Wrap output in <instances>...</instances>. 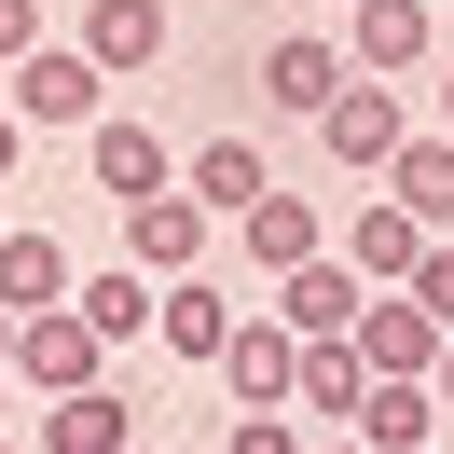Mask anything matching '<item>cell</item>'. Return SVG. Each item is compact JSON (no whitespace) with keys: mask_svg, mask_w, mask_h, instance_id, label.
I'll list each match as a JSON object with an SVG mask.
<instances>
[{"mask_svg":"<svg viewBox=\"0 0 454 454\" xmlns=\"http://www.w3.org/2000/svg\"><path fill=\"white\" fill-rule=\"evenodd\" d=\"M413 454H441V441H413Z\"/></svg>","mask_w":454,"mask_h":454,"instance_id":"obj_31","label":"cell"},{"mask_svg":"<svg viewBox=\"0 0 454 454\" xmlns=\"http://www.w3.org/2000/svg\"><path fill=\"white\" fill-rule=\"evenodd\" d=\"M441 124H454V69H441Z\"/></svg>","mask_w":454,"mask_h":454,"instance_id":"obj_28","label":"cell"},{"mask_svg":"<svg viewBox=\"0 0 454 454\" xmlns=\"http://www.w3.org/2000/svg\"><path fill=\"white\" fill-rule=\"evenodd\" d=\"M0 372H14L28 399H69V386H97V372H111V344L83 331V303H28V317H14V358H0Z\"/></svg>","mask_w":454,"mask_h":454,"instance_id":"obj_3","label":"cell"},{"mask_svg":"<svg viewBox=\"0 0 454 454\" xmlns=\"http://www.w3.org/2000/svg\"><path fill=\"white\" fill-rule=\"evenodd\" d=\"M0 97H14V124H97V111H111V69H97L83 42H56V28H42L28 56L0 69Z\"/></svg>","mask_w":454,"mask_h":454,"instance_id":"obj_1","label":"cell"},{"mask_svg":"<svg viewBox=\"0 0 454 454\" xmlns=\"http://www.w3.org/2000/svg\"><path fill=\"white\" fill-rule=\"evenodd\" d=\"M207 234H221V221H207L179 179H166V193H124V262H138V276H193Z\"/></svg>","mask_w":454,"mask_h":454,"instance_id":"obj_6","label":"cell"},{"mask_svg":"<svg viewBox=\"0 0 454 454\" xmlns=\"http://www.w3.org/2000/svg\"><path fill=\"white\" fill-rule=\"evenodd\" d=\"M83 179H97V193L124 207V193H166V179H179V152L152 138V124H124V111H97V124H83Z\"/></svg>","mask_w":454,"mask_h":454,"instance_id":"obj_11","label":"cell"},{"mask_svg":"<svg viewBox=\"0 0 454 454\" xmlns=\"http://www.w3.org/2000/svg\"><path fill=\"white\" fill-rule=\"evenodd\" d=\"M399 289H413V303H427V317L454 331V234H427V248H413V276H399Z\"/></svg>","mask_w":454,"mask_h":454,"instance_id":"obj_22","label":"cell"},{"mask_svg":"<svg viewBox=\"0 0 454 454\" xmlns=\"http://www.w3.org/2000/svg\"><path fill=\"white\" fill-rule=\"evenodd\" d=\"M427 56H441V0H344V69L413 83Z\"/></svg>","mask_w":454,"mask_h":454,"instance_id":"obj_4","label":"cell"},{"mask_svg":"<svg viewBox=\"0 0 454 454\" xmlns=\"http://www.w3.org/2000/svg\"><path fill=\"white\" fill-rule=\"evenodd\" d=\"M221 454H303V427H289V399H234Z\"/></svg>","mask_w":454,"mask_h":454,"instance_id":"obj_21","label":"cell"},{"mask_svg":"<svg viewBox=\"0 0 454 454\" xmlns=\"http://www.w3.org/2000/svg\"><path fill=\"white\" fill-rule=\"evenodd\" d=\"M234 248H248V276H289L303 248H331V207H317V193H276V179H262V193L234 207Z\"/></svg>","mask_w":454,"mask_h":454,"instance_id":"obj_8","label":"cell"},{"mask_svg":"<svg viewBox=\"0 0 454 454\" xmlns=\"http://www.w3.org/2000/svg\"><path fill=\"white\" fill-rule=\"evenodd\" d=\"M0 358H14V303H0Z\"/></svg>","mask_w":454,"mask_h":454,"instance_id":"obj_27","label":"cell"},{"mask_svg":"<svg viewBox=\"0 0 454 454\" xmlns=\"http://www.w3.org/2000/svg\"><path fill=\"white\" fill-rule=\"evenodd\" d=\"M124 441H138V413L111 399V372L69 386V399H42V454H124Z\"/></svg>","mask_w":454,"mask_h":454,"instance_id":"obj_15","label":"cell"},{"mask_svg":"<svg viewBox=\"0 0 454 454\" xmlns=\"http://www.w3.org/2000/svg\"><path fill=\"white\" fill-rule=\"evenodd\" d=\"M28 42H42V0H0V69L28 56Z\"/></svg>","mask_w":454,"mask_h":454,"instance_id":"obj_23","label":"cell"},{"mask_svg":"<svg viewBox=\"0 0 454 454\" xmlns=\"http://www.w3.org/2000/svg\"><path fill=\"white\" fill-rule=\"evenodd\" d=\"M386 193L413 207L427 234H454V124H413V138L386 152Z\"/></svg>","mask_w":454,"mask_h":454,"instance_id":"obj_14","label":"cell"},{"mask_svg":"<svg viewBox=\"0 0 454 454\" xmlns=\"http://www.w3.org/2000/svg\"><path fill=\"white\" fill-rule=\"evenodd\" d=\"M0 386H14V372H0Z\"/></svg>","mask_w":454,"mask_h":454,"instance_id":"obj_32","label":"cell"},{"mask_svg":"<svg viewBox=\"0 0 454 454\" xmlns=\"http://www.w3.org/2000/svg\"><path fill=\"white\" fill-rule=\"evenodd\" d=\"M413 138V97L386 83V69H344L331 83V111H317V152L331 166H358V179H386V152Z\"/></svg>","mask_w":454,"mask_h":454,"instance_id":"obj_2","label":"cell"},{"mask_svg":"<svg viewBox=\"0 0 454 454\" xmlns=\"http://www.w3.org/2000/svg\"><path fill=\"white\" fill-rule=\"evenodd\" d=\"M0 454H14V427H0Z\"/></svg>","mask_w":454,"mask_h":454,"instance_id":"obj_29","label":"cell"},{"mask_svg":"<svg viewBox=\"0 0 454 454\" xmlns=\"http://www.w3.org/2000/svg\"><path fill=\"white\" fill-rule=\"evenodd\" d=\"M303 454H372V441H344V427H331V441H303Z\"/></svg>","mask_w":454,"mask_h":454,"instance_id":"obj_26","label":"cell"},{"mask_svg":"<svg viewBox=\"0 0 454 454\" xmlns=\"http://www.w3.org/2000/svg\"><path fill=\"white\" fill-rule=\"evenodd\" d=\"M344 344H358V372H427L441 358V317H427L413 289H372V303L344 317Z\"/></svg>","mask_w":454,"mask_h":454,"instance_id":"obj_10","label":"cell"},{"mask_svg":"<svg viewBox=\"0 0 454 454\" xmlns=\"http://www.w3.org/2000/svg\"><path fill=\"white\" fill-rule=\"evenodd\" d=\"M317 14H344V0H317Z\"/></svg>","mask_w":454,"mask_h":454,"instance_id":"obj_30","label":"cell"},{"mask_svg":"<svg viewBox=\"0 0 454 454\" xmlns=\"http://www.w3.org/2000/svg\"><path fill=\"white\" fill-rule=\"evenodd\" d=\"M413 248H427V221H413V207H399V193H372L358 221H344V262H358L372 289H399V276H413Z\"/></svg>","mask_w":454,"mask_h":454,"instance_id":"obj_17","label":"cell"},{"mask_svg":"<svg viewBox=\"0 0 454 454\" xmlns=\"http://www.w3.org/2000/svg\"><path fill=\"white\" fill-rule=\"evenodd\" d=\"M262 179H276V166H262V138H193V152H179V193H193L207 221H234Z\"/></svg>","mask_w":454,"mask_h":454,"instance_id":"obj_16","label":"cell"},{"mask_svg":"<svg viewBox=\"0 0 454 454\" xmlns=\"http://www.w3.org/2000/svg\"><path fill=\"white\" fill-rule=\"evenodd\" d=\"M221 331H234V303H221V276H207V262H193V276H166V289H152V344H166V358H221Z\"/></svg>","mask_w":454,"mask_h":454,"instance_id":"obj_13","label":"cell"},{"mask_svg":"<svg viewBox=\"0 0 454 454\" xmlns=\"http://www.w3.org/2000/svg\"><path fill=\"white\" fill-rule=\"evenodd\" d=\"M152 289H166V276L97 262V276H69V303H83V331H97V344H138V331H152Z\"/></svg>","mask_w":454,"mask_h":454,"instance_id":"obj_18","label":"cell"},{"mask_svg":"<svg viewBox=\"0 0 454 454\" xmlns=\"http://www.w3.org/2000/svg\"><path fill=\"white\" fill-rule=\"evenodd\" d=\"M69 276H83V262L56 248V234H28V221H0V303L28 317V303H69Z\"/></svg>","mask_w":454,"mask_h":454,"instance_id":"obj_19","label":"cell"},{"mask_svg":"<svg viewBox=\"0 0 454 454\" xmlns=\"http://www.w3.org/2000/svg\"><path fill=\"white\" fill-rule=\"evenodd\" d=\"M427 386H441V413H454V331H441V358H427Z\"/></svg>","mask_w":454,"mask_h":454,"instance_id":"obj_25","label":"cell"},{"mask_svg":"<svg viewBox=\"0 0 454 454\" xmlns=\"http://www.w3.org/2000/svg\"><path fill=\"white\" fill-rule=\"evenodd\" d=\"M358 386H372V372H358V344H344V331H317V344H303V372H289V413H331V427H344V413H358Z\"/></svg>","mask_w":454,"mask_h":454,"instance_id":"obj_20","label":"cell"},{"mask_svg":"<svg viewBox=\"0 0 454 454\" xmlns=\"http://www.w3.org/2000/svg\"><path fill=\"white\" fill-rule=\"evenodd\" d=\"M207 372H221L234 399H289V372H303V331H289L276 303H234V331H221V358H207Z\"/></svg>","mask_w":454,"mask_h":454,"instance_id":"obj_7","label":"cell"},{"mask_svg":"<svg viewBox=\"0 0 454 454\" xmlns=\"http://www.w3.org/2000/svg\"><path fill=\"white\" fill-rule=\"evenodd\" d=\"M69 42H83L111 83H138V69H166V0H83V14H69Z\"/></svg>","mask_w":454,"mask_h":454,"instance_id":"obj_9","label":"cell"},{"mask_svg":"<svg viewBox=\"0 0 454 454\" xmlns=\"http://www.w3.org/2000/svg\"><path fill=\"white\" fill-rule=\"evenodd\" d=\"M262 111H289V124H317L331 111V83H344V28H289V42H262Z\"/></svg>","mask_w":454,"mask_h":454,"instance_id":"obj_5","label":"cell"},{"mask_svg":"<svg viewBox=\"0 0 454 454\" xmlns=\"http://www.w3.org/2000/svg\"><path fill=\"white\" fill-rule=\"evenodd\" d=\"M14 152H28V124H14V97H0V179H14Z\"/></svg>","mask_w":454,"mask_h":454,"instance_id":"obj_24","label":"cell"},{"mask_svg":"<svg viewBox=\"0 0 454 454\" xmlns=\"http://www.w3.org/2000/svg\"><path fill=\"white\" fill-rule=\"evenodd\" d=\"M372 303V276H358V262H344V248H303V262H289V276H276V317H289V331H344V317H358Z\"/></svg>","mask_w":454,"mask_h":454,"instance_id":"obj_12","label":"cell"}]
</instances>
